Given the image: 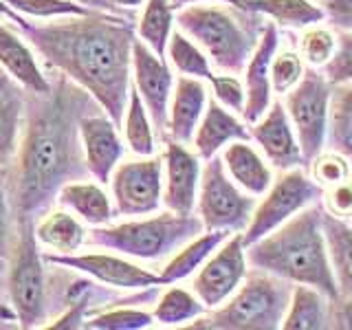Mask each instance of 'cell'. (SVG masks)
Here are the masks:
<instances>
[{"label":"cell","instance_id":"obj_32","mask_svg":"<svg viewBox=\"0 0 352 330\" xmlns=\"http://www.w3.org/2000/svg\"><path fill=\"white\" fill-rule=\"evenodd\" d=\"M22 128V97L7 80H0V168L18 150Z\"/></svg>","mask_w":352,"mask_h":330},{"label":"cell","instance_id":"obj_47","mask_svg":"<svg viewBox=\"0 0 352 330\" xmlns=\"http://www.w3.org/2000/svg\"><path fill=\"white\" fill-rule=\"evenodd\" d=\"M0 11H3V14H5V18H7V20L16 22V25H18V27L22 29V33H25V31H27V29L31 27V22H29V20H27L25 16H20L18 11H14V9H11V7H9V5L5 3V0H0Z\"/></svg>","mask_w":352,"mask_h":330},{"label":"cell","instance_id":"obj_28","mask_svg":"<svg viewBox=\"0 0 352 330\" xmlns=\"http://www.w3.org/2000/svg\"><path fill=\"white\" fill-rule=\"evenodd\" d=\"M38 242L51 253H77L86 242L84 225L64 209H55L36 225Z\"/></svg>","mask_w":352,"mask_h":330},{"label":"cell","instance_id":"obj_43","mask_svg":"<svg viewBox=\"0 0 352 330\" xmlns=\"http://www.w3.org/2000/svg\"><path fill=\"white\" fill-rule=\"evenodd\" d=\"M14 240H16V220L11 218L9 198L3 185V176H0V258L7 260L11 256Z\"/></svg>","mask_w":352,"mask_h":330},{"label":"cell","instance_id":"obj_33","mask_svg":"<svg viewBox=\"0 0 352 330\" xmlns=\"http://www.w3.org/2000/svg\"><path fill=\"white\" fill-rule=\"evenodd\" d=\"M205 304L194 295V291H185L179 286H172L161 295L157 308L152 311L154 322L161 326H183L196 322L198 317L205 315Z\"/></svg>","mask_w":352,"mask_h":330},{"label":"cell","instance_id":"obj_16","mask_svg":"<svg viewBox=\"0 0 352 330\" xmlns=\"http://www.w3.org/2000/svg\"><path fill=\"white\" fill-rule=\"evenodd\" d=\"M249 128H251L249 130L251 139L260 146V152L271 163V168L280 172L291 168H306L300 141H297L295 128L291 124L282 99H273L267 113Z\"/></svg>","mask_w":352,"mask_h":330},{"label":"cell","instance_id":"obj_26","mask_svg":"<svg viewBox=\"0 0 352 330\" xmlns=\"http://www.w3.org/2000/svg\"><path fill=\"white\" fill-rule=\"evenodd\" d=\"M245 7L286 29H306L326 20L322 5L315 0H247Z\"/></svg>","mask_w":352,"mask_h":330},{"label":"cell","instance_id":"obj_12","mask_svg":"<svg viewBox=\"0 0 352 330\" xmlns=\"http://www.w3.org/2000/svg\"><path fill=\"white\" fill-rule=\"evenodd\" d=\"M247 273L249 262L245 236L242 231H234L196 271L192 291L205 304L207 311H212V308L223 306L238 291Z\"/></svg>","mask_w":352,"mask_h":330},{"label":"cell","instance_id":"obj_45","mask_svg":"<svg viewBox=\"0 0 352 330\" xmlns=\"http://www.w3.org/2000/svg\"><path fill=\"white\" fill-rule=\"evenodd\" d=\"M328 328L352 330V295H339L330 302Z\"/></svg>","mask_w":352,"mask_h":330},{"label":"cell","instance_id":"obj_40","mask_svg":"<svg viewBox=\"0 0 352 330\" xmlns=\"http://www.w3.org/2000/svg\"><path fill=\"white\" fill-rule=\"evenodd\" d=\"M322 73L333 86L352 82V31H339L337 49L322 69Z\"/></svg>","mask_w":352,"mask_h":330},{"label":"cell","instance_id":"obj_30","mask_svg":"<svg viewBox=\"0 0 352 330\" xmlns=\"http://www.w3.org/2000/svg\"><path fill=\"white\" fill-rule=\"evenodd\" d=\"M174 22L176 9L170 5V0H148L143 5V14L137 25V38L146 42L159 58H165L174 31Z\"/></svg>","mask_w":352,"mask_h":330},{"label":"cell","instance_id":"obj_39","mask_svg":"<svg viewBox=\"0 0 352 330\" xmlns=\"http://www.w3.org/2000/svg\"><path fill=\"white\" fill-rule=\"evenodd\" d=\"M154 324V315L148 311H137V308H115L93 317L84 328L93 330H141Z\"/></svg>","mask_w":352,"mask_h":330},{"label":"cell","instance_id":"obj_44","mask_svg":"<svg viewBox=\"0 0 352 330\" xmlns=\"http://www.w3.org/2000/svg\"><path fill=\"white\" fill-rule=\"evenodd\" d=\"M335 31H352V0H319Z\"/></svg>","mask_w":352,"mask_h":330},{"label":"cell","instance_id":"obj_42","mask_svg":"<svg viewBox=\"0 0 352 330\" xmlns=\"http://www.w3.org/2000/svg\"><path fill=\"white\" fill-rule=\"evenodd\" d=\"M322 207L330 216L352 223V181H344L324 190Z\"/></svg>","mask_w":352,"mask_h":330},{"label":"cell","instance_id":"obj_24","mask_svg":"<svg viewBox=\"0 0 352 330\" xmlns=\"http://www.w3.org/2000/svg\"><path fill=\"white\" fill-rule=\"evenodd\" d=\"M58 201L91 227L108 225L117 214L110 196L97 183H66L58 194Z\"/></svg>","mask_w":352,"mask_h":330},{"label":"cell","instance_id":"obj_50","mask_svg":"<svg viewBox=\"0 0 352 330\" xmlns=\"http://www.w3.org/2000/svg\"><path fill=\"white\" fill-rule=\"evenodd\" d=\"M7 271V260L5 258H0V275H3Z\"/></svg>","mask_w":352,"mask_h":330},{"label":"cell","instance_id":"obj_19","mask_svg":"<svg viewBox=\"0 0 352 330\" xmlns=\"http://www.w3.org/2000/svg\"><path fill=\"white\" fill-rule=\"evenodd\" d=\"M231 141H251L249 126L245 124V119L240 121L234 110L225 108L216 97L209 99L205 115L192 139L194 152L203 161H207L216 157Z\"/></svg>","mask_w":352,"mask_h":330},{"label":"cell","instance_id":"obj_51","mask_svg":"<svg viewBox=\"0 0 352 330\" xmlns=\"http://www.w3.org/2000/svg\"><path fill=\"white\" fill-rule=\"evenodd\" d=\"M5 18V14H3V11H0V20H3Z\"/></svg>","mask_w":352,"mask_h":330},{"label":"cell","instance_id":"obj_17","mask_svg":"<svg viewBox=\"0 0 352 330\" xmlns=\"http://www.w3.org/2000/svg\"><path fill=\"white\" fill-rule=\"evenodd\" d=\"M280 49V29L275 22H267L258 40V47L245 66V110L242 119L251 126L267 113L273 104V88H271V62L275 51Z\"/></svg>","mask_w":352,"mask_h":330},{"label":"cell","instance_id":"obj_37","mask_svg":"<svg viewBox=\"0 0 352 330\" xmlns=\"http://www.w3.org/2000/svg\"><path fill=\"white\" fill-rule=\"evenodd\" d=\"M5 3L18 11L20 16H31L40 20H55L66 16H88L95 9L80 5L77 0H5Z\"/></svg>","mask_w":352,"mask_h":330},{"label":"cell","instance_id":"obj_10","mask_svg":"<svg viewBox=\"0 0 352 330\" xmlns=\"http://www.w3.org/2000/svg\"><path fill=\"white\" fill-rule=\"evenodd\" d=\"M330 95H333V84L326 80V75L319 69H308L300 84L282 99L300 141L306 168L326 148Z\"/></svg>","mask_w":352,"mask_h":330},{"label":"cell","instance_id":"obj_34","mask_svg":"<svg viewBox=\"0 0 352 330\" xmlns=\"http://www.w3.org/2000/svg\"><path fill=\"white\" fill-rule=\"evenodd\" d=\"M165 58H170L172 66L181 75L196 77V80H203L207 84L212 82L216 75L212 71V62H209L205 51L198 47L192 38H187L181 29L172 31V38L168 44V55H165Z\"/></svg>","mask_w":352,"mask_h":330},{"label":"cell","instance_id":"obj_38","mask_svg":"<svg viewBox=\"0 0 352 330\" xmlns=\"http://www.w3.org/2000/svg\"><path fill=\"white\" fill-rule=\"evenodd\" d=\"M308 172H311L313 181L322 185L324 190L333 185H339L344 181H350L352 176V163L335 150H322L317 157L308 163Z\"/></svg>","mask_w":352,"mask_h":330},{"label":"cell","instance_id":"obj_48","mask_svg":"<svg viewBox=\"0 0 352 330\" xmlns=\"http://www.w3.org/2000/svg\"><path fill=\"white\" fill-rule=\"evenodd\" d=\"M77 3L88 9H95V11H117L113 5H110V0H77Z\"/></svg>","mask_w":352,"mask_h":330},{"label":"cell","instance_id":"obj_9","mask_svg":"<svg viewBox=\"0 0 352 330\" xmlns=\"http://www.w3.org/2000/svg\"><path fill=\"white\" fill-rule=\"evenodd\" d=\"M324 196V187L313 181L311 174H306L302 168L284 170L267 194L260 196V201L253 209V216L249 220L247 229L242 231L245 245H253L256 240L271 234L273 229L284 225L286 220L293 218L304 207L319 203Z\"/></svg>","mask_w":352,"mask_h":330},{"label":"cell","instance_id":"obj_2","mask_svg":"<svg viewBox=\"0 0 352 330\" xmlns=\"http://www.w3.org/2000/svg\"><path fill=\"white\" fill-rule=\"evenodd\" d=\"M71 99V95L51 93L49 102L29 117L16 187V207L22 216L36 218L44 212L77 170L80 121L75 124Z\"/></svg>","mask_w":352,"mask_h":330},{"label":"cell","instance_id":"obj_11","mask_svg":"<svg viewBox=\"0 0 352 330\" xmlns=\"http://www.w3.org/2000/svg\"><path fill=\"white\" fill-rule=\"evenodd\" d=\"M113 201L119 216L139 218L163 205V157H139L119 163L113 176Z\"/></svg>","mask_w":352,"mask_h":330},{"label":"cell","instance_id":"obj_15","mask_svg":"<svg viewBox=\"0 0 352 330\" xmlns=\"http://www.w3.org/2000/svg\"><path fill=\"white\" fill-rule=\"evenodd\" d=\"M203 159L185 143L168 141L163 152V207L174 214H194L201 187Z\"/></svg>","mask_w":352,"mask_h":330},{"label":"cell","instance_id":"obj_46","mask_svg":"<svg viewBox=\"0 0 352 330\" xmlns=\"http://www.w3.org/2000/svg\"><path fill=\"white\" fill-rule=\"evenodd\" d=\"M201 3H223V5H231V7H238V9H247L245 7L247 0H170V5L174 9H183L187 5H201Z\"/></svg>","mask_w":352,"mask_h":330},{"label":"cell","instance_id":"obj_21","mask_svg":"<svg viewBox=\"0 0 352 330\" xmlns=\"http://www.w3.org/2000/svg\"><path fill=\"white\" fill-rule=\"evenodd\" d=\"M0 66L9 77L38 97L51 95V84L42 73L33 51L9 27L0 25Z\"/></svg>","mask_w":352,"mask_h":330},{"label":"cell","instance_id":"obj_27","mask_svg":"<svg viewBox=\"0 0 352 330\" xmlns=\"http://www.w3.org/2000/svg\"><path fill=\"white\" fill-rule=\"evenodd\" d=\"M330 297L308 284H295L289 311L284 315V330H322L328 328Z\"/></svg>","mask_w":352,"mask_h":330},{"label":"cell","instance_id":"obj_14","mask_svg":"<svg viewBox=\"0 0 352 330\" xmlns=\"http://www.w3.org/2000/svg\"><path fill=\"white\" fill-rule=\"evenodd\" d=\"M174 75L165 58H159L146 42L135 38L132 44V86L148 108L157 130L168 132L170 99L174 93Z\"/></svg>","mask_w":352,"mask_h":330},{"label":"cell","instance_id":"obj_7","mask_svg":"<svg viewBox=\"0 0 352 330\" xmlns=\"http://www.w3.org/2000/svg\"><path fill=\"white\" fill-rule=\"evenodd\" d=\"M9 264V295L16 319L22 328L40 326L44 317V256L36 236V218L16 216V240Z\"/></svg>","mask_w":352,"mask_h":330},{"label":"cell","instance_id":"obj_29","mask_svg":"<svg viewBox=\"0 0 352 330\" xmlns=\"http://www.w3.org/2000/svg\"><path fill=\"white\" fill-rule=\"evenodd\" d=\"M328 150H335L352 163V82L333 86L328 108Z\"/></svg>","mask_w":352,"mask_h":330},{"label":"cell","instance_id":"obj_8","mask_svg":"<svg viewBox=\"0 0 352 330\" xmlns=\"http://www.w3.org/2000/svg\"><path fill=\"white\" fill-rule=\"evenodd\" d=\"M258 198L247 194L225 170L223 157H212L203 165L196 212L205 229L245 231Z\"/></svg>","mask_w":352,"mask_h":330},{"label":"cell","instance_id":"obj_20","mask_svg":"<svg viewBox=\"0 0 352 330\" xmlns=\"http://www.w3.org/2000/svg\"><path fill=\"white\" fill-rule=\"evenodd\" d=\"M209 102V93L203 80L181 75L174 82V93L170 99V115H168V135L172 141L192 143L194 132L205 115Z\"/></svg>","mask_w":352,"mask_h":330},{"label":"cell","instance_id":"obj_35","mask_svg":"<svg viewBox=\"0 0 352 330\" xmlns=\"http://www.w3.org/2000/svg\"><path fill=\"white\" fill-rule=\"evenodd\" d=\"M337 49V33L333 27H322L313 25L302 29L300 36V55L308 69H319L322 71L333 58Z\"/></svg>","mask_w":352,"mask_h":330},{"label":"cell","instance_id":"obj_1","mask_svg":"<svg viewBox=\"0 0 352 330\" xmlns=\"http://www.w3.org/2000/svg\"><path fill=\"white\" fill-rule=\"evenodd\" d=\"M25 36L44 60L91 95L121 128L132 88L135 29L121 16L93 11L31 25Z\"/></svg>","mask_w":352,"mask_h":330},{"label":"cell","instance_id":"obj_22","mask_svg":"<svg viewBox=\"0 0 352 330\" xmlns=\"http://www.w3.org/2000/svg\"><path fill=\"white\" fill-rule=\"evenodd\" d=\"M223 163L227 174L247 194L260 198L273 185V168L249 141H231L223 148Z\"/></svg>","mask_w":352,"mask_h":330},{"label":"cell","instance_id":"obj_49","mask_svg":"<svg viewBox=\"0 0 352 330\" xmlns=\"http://www.w3.org/2000/svg\"><path fill=\"white\" fill-rule=\"evenodd\" d=\"M148 0H110V5L115 9H137V7H143Z\"/></svg>","mask_w":352,"mask_h":330},{"label":"cell","instance_id":"obj_52","mask_svg":"<svg viewBox=\"0 0 352 330\" xmlns=\"http://www.w3.org/2000/svg\"><path fill=\"white\" fill-rule=\"evenodd\" d=\"M315 3H319V0H315Z\"/></svg>","mask_w":352,"mask_h":330},{"label":"cell","instance_id":"obj_13","mask_svg":"<svg viewBox=\"0 0 352 330\" xmlns=\"http://www.w3.org/2000/svg\"><path fill=\"white\" fill-rule=\"evenodd\" d=\"M44 262L58 264L124 291H146L163 286L161 275L130 262L121 253H42Z\"/></svg>","mask_w":352,"mask_h":330},{"label":"cell","instance_id":"obj_31","mask_svg":"<svg viewBox=\"0 0 352 330\" xmlns=\"http://www.w3.org/2000/svg\"><path fill=\"white\" fill-rule=\"evenodd\" d=\"M121 128H124L126 143L132 150V154H137V157H152V154L157 152L154 124L135 86L130 88V99L126 106L124 121H121Z\"/></svg>","mask_w":352,"mask_h":330},{"label":"cell","instance_id":"obj_18","mask_svg":"<svg viewBox=\"0 0 352 330\" xmlns=\"http://www.w3.org/2000/svg\"><path fill=\"white\" fill-rule=\"evenodd\" d=\"M80 143L88 174L97 183H110L115 168L124 159V141L115 121L108 115H93L80 119Z\"/></svg>","mask_w":352,"mask_h":330},{"label":"cell","instance_id":"obj_3","mask_svg":"<svg viewBox=\"0 0 352 330\" xmlns=\"http://www.w3.org/2000/svg\"><path fill=\"white\" fill-rule=\"evenodd\" d=\"M322 212V201L308 205L271 234L249 245V267L293 284L315 286L330 300H337L339 291L328 258Z\"/></svg>","mask_w":352,"mask_h":330},{"label":"cell","instance_id":"obj_4","mask_svg":"<svg viewBox=\"0 0 352 330\" xmlns=\"http://www.w3.org/2000/svg\"><path fill=\"white\" fill-rule=\"evenodd\" d=\"M258 14L231 5H187L176 9V25L205 51L220 73L238 75L245 71L258 47L262 29Z\"/></svg>","mask_w":352,"mask_h":330},{"label":"cell","instance_id":"obj_25","mask_svg":"<svg viewBox=\"0 0 352 330\" xmlns=\"http://www.w3.org/2000/svg\"><path fill=\"white\" fill-rule=\"evenodd\" d=\"M328 258L339 295H352V223L322 212Z\"/></svg>","mask_w":352,"mask_h":330},{"label":"cell","instance_id":"obj_41","mask_svg":"<svg viewBox=\"0 0 352 330\" xmlns=\"http://www.w3.org/2000/svg\"><path fill=\"white\" fill-rule=\"evenodd\" d=\"M209 86H212V93L220 104L234 110L236 115H242V110H245V84H240L236 75L229 73L214 75Z\"/></svg>","mask_w":352,"mask_h":330},{"label":"cell","instance_id":"obj_5","mask_svg":"<svg viewBox=\"0 0 352 330\" xmlns=\"http://www.w3.org/2000/svg\"><path fill=\"white\" fill-rule=\"evenodd\" d=\"M203 220L194 214H174L165 209L163 214L139 216L119 225L95 227L88 236V245L110 249L126 258L146 262H159L172 258L183 245L203 234Z\"/></svg>","mask_w":352,"mask_h":330},{"label":"cell","instance_id":"obj_36","mask_svg":"<svg viewBox=\"0 0 352 330\" xmlns=\"http://www.w3.org/2000/svg\"><path fill=\"white\" fill-rule=\"evenodd\" d=\"M306 73V64L300 51L295 49H278L271 62V88L275 97H284L300 84Z\"/></svg>","mask_w":352,"mask_h":330},{"label":"cell","instance_id":"obj_23","mask_svg":"<svg viewBox=\"0 0 352 330\" xmlns=\"http://www.w3.org/2000/svg\"><path fill=\"white\" fill-rule=\"evenodd\" d=\"M229 236H231V231L205 229L203 234L192 238L187 245H183L168 262H165L163 271L159 273L163 286L176 284V282H181L185 278H190V275H194L205 264V260L212 256V253L223 245Z\"/></svg>","mask_w":352,"mask_h":330},{"label":"cell","instance_id":"obj_6","mask_svg":"<svg viewBox=\"0 0 352 330\" xmlns=\"http://www.w3.org/2000/svg\"><path fill=\"white\" fill-rule=\"evenodd\" d=\"M295 284L253 269L229 300L198 317L192 328L205 330H275L282 328Z\"/></svg>","mask_w":352,"mask_h":330}]
</instances>
